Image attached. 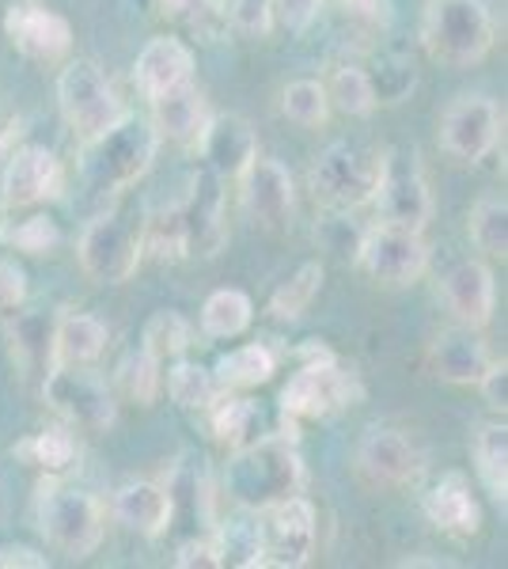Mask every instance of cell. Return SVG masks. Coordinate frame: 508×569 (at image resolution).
<instances>
[{"instance_id": "3", "label": "cell", "mask_w": 508, "mask_h": 569, "mask_svg": "<svg viewBox=\"0 0 508 569\" xmlns=\"http://www.w3.org/2000/svg\"><path fill=\"white\" fill-rule=\"evenodd\" d=\"M156 149H160V137H156L152 122L126 114L114 130L80 149V179L96 194H122L149 176Z\"/></svg>"}, {"instance_id": "39", "label": "cell", "mask_w": 508, "mask_h": 569, "mask_svg": "<svg viewBox=\"0 0 508 569\" xmlns=\"http://www.w3.org/2000/svg\"><path fill=\"white\" fill-rule=\"evenodd\" d=\"M327 99L330 107H338L341 114L349 118H368L376 107V91H372V80H368V69L360 66H341L327 84Z\"/></svg>"}, {"instance_id": "47", "label": "cell", "mask_w": 508, "mask_h": 569, "mask_svg": "<svg viewBox=\"0 0 508 569\" xmlns=\"http://www.w3.org/2000/svg\"><path fill=\"white\" fill-rule=\"evenodd\" d=\"M475 388L482 391L486 407H494L505 415V407H508V361H489V369L482 372V380H478Z\"/></svg>"}, {"instance_id": "6", "label": "cell", "mask_w": 508, "mask_h": 569, "mask_svg": "<svg viewBox=\"0 0 508 569\" xmlns=\"http://www.w3.org/2000/svg\"><path fill=\"white\" fill-rule=\"evenodd\" d=\"M34 517H39V531L46 543L69 558H91L103 543L107 531V512L103 505L91 498L88 490L77 486H64L58 479H46L39 490V505H34Z\"/></svg>"}, {"instance_id": "45", "label": "cell", "mask_w": 508, "mask_h": 569, "mask_svg": "<svg viewBox=\"0 0 508 569\" xmlns=\"http://www.w3.org/2000/svg\"><path fill=\"white\" fill-rule=\"evenodd\" d=\"M322 4H327V0H273V20H281V27L289 34H303L319 20Z\"/></svg>"}, {"instance_id": "26", "label": "cell", "mask_w": 508, "mask_h": 569, "mask_svg": "<svg viewBox=\"0 0 508 569\" xmlns=\"http://www.w3.org/2000/svg\"><path fill=\"white\" fill-rule=\"evenodd\" d=\"M110 342L103 319L64 308L53 323V365H96Z\"/></svg>"}, {"instance_id": "43", "label": "cell", "mask_w": 508, "mask_h": 569, "mask_svg": "<svg viewBox=\"0 0 508 569\" xmlns=\"http://www.w3.org/2000/svg\"><path fill=\"white\" fill-rule=\"evenodd\" d=\"M228 23L243 39H266L273 27V0H232L228 4Z\"/></svg>"}, {"instance_id": "49", "label": "cell", "mask_w": 508, "mask_h": 569, "mask_svg": "<svg viewBox=\"0 0 508 569\" xmlns=\"http://www.w3.org/2000/svg\"><path fill=\"white\" fill-rule=\"evenodd\" d=\"M46 555H39L34 547H20V543H8L0 547V569H42Z\"/></svg>"}, {"instance_id": "10", "label": "cell", "mask_w": 508, "mask_h": 569, "mask_svg": "<svg viewBox=\"0 0 508 569\" xmlns=\"http://www.w3.org/2000/svg\"><path fill=\"white\" fill-rule=\"evenodd\" d=\"M175 232H179L182 259H217L228 243L225 224V179L209 168L193 171L187 198L168 209Z\"/></svg>"}, {"instance_id": "12", "label": "cell", "mask_w": 508, "mask_h": 569, "mask_svg": "<svg viewBox=\"0 0 508 569\" xmlns=\"http://www.w3.org/2000/svg\"><path fill=\"white\" fill-rule=\"evenodd\" d=\"M357 262L365 266V273L372 281L402 289V284H414L429 270V247H425L421 232L395 228V224H376L360 236Z\"/></svg>"}, {"instance_id": "48", "label": "cell", "mask_w": 508, "mask_h": 569, "mask_svg": "<svg viewBox=\"0 0 508 569\" xmlns=\"http://www.w3.org/2000/svg\"><path fill=\"white\" fill-rule=\"evenodd\" d=\"M160 12L168 20H179V23H190V27H206V16L217 12L212 0H156Z\"/></svg>"}, {"instance_id": "14", "label": "cell", "mask_w": 508, "mask_h": 569, "mask_svg": "<svg viewBox=\"0 0 508 569\" xmlns=\"http://www.w3.org/2000/svg\"><path fill=\"white\" fill-rule=\"evenodd\" d=\"M4 34L27 61H39V66H58L72 50L69 20L46 8L42 0H8Z\"/></svg>"}, {"instance_id": "16", "label": "cell", "mask_w": 508, "mask_h": 569, "mask_svg": "<svg viewBox=\"0 0 508 569\" xmlns=\"http://www.w3.org/2000/svg\"><path fill=\"white\" fill-rule=\"evenodd\" d=\"M357 471L368 486H410L425 471V452L418 440L395 426H372L357 445Z\"/></svg>"}, {"instance_id": "24", "label": "cell", "mask_w": 508, "mask_h": 569, "mask_svg": "<svg viewBox=\"0 0 508 569\" xmlns=\"http://www.w3.org/2000/svg\"><path fill=\"white\" fill-rule=\"evenodd\" d=\"M489 350L486 342L478 338V330L470 327H451V330H440L429 346V369L432 376H440L445 383H478L482 372L489 369Z\"/></svg>"}, {"instance_id": "11", "label": "cell", "mask_w": 508, "mask_h": 569, "mask_svg": "<svg viewBox=\"0 0 508 569\" xmlns=\"http://www.w3.org/2000/svg\"><path fill=\"white\" fill-rule=\"evenodd\" d=\"M376 209H380V224L410 228V232H425L432 220V194L425 171L414 149H387L384 179L376 190Z\"/></svg>"}, {"instance_id": "32", "label": "cell", "mask_w": 508, "mask_h": 569, "mask_svg": "<svg viewBox=\"0 0 508 569\" xmlns=\"http://www.w3.org/2000/svg\"><path fill=\"white\" fill-rule=\"evenodd\" d=\"M20 456H27V460L50 475V479H61L64 471H72V467L80 463V445H77V437H72V429L50 426V429H42V433H34L31 440H23Z\"/></svg>"}, {"instance_id": "37", "label": "cell", "mask_w": 508, "mask_h": 569, "mask_svg": "<svg viewBox=\"0 0 508 569\" xmlns=\"http://www.w3.org/2000/svg\"><path fill=\"white\" fill-rule=\"evenodd\" d=\"M114 380H118V391H122L129 402H137V407H152V402L160 399V388H163L160 361L149 357L145 350L126 353L122 365H118V372H114Z\"/></svg>"}, {"instance_id": "4", "label": "cell", "mask_w": 508, "mask_h": 569, "mask_svg": "<svg viewBox=\"0 0 508 569\" xmlns=\"http://www.w3.org/2000/svg\"><path fill=\"white\" fill-rule=\"evenodd\" d=\"M421 46L432 61L470 69L494 50V20L486 0H429L421 16Z\"/></svg>"}, {"instance_id": "36", "label": "cell", "mask_w": 508, "mask_h": 569, "mask_svg": "<svg viewBox=\"0 0 508 569\" xmlns=\"http://www.w3.org/2000/svg\"><path fill=\"white\" fill-rule=\"evenodd\" d=\"M141 342H145L141 350L163 365V361H175V357H182L190 350L193 327L187 323V316H179V311H156L149 323H145Z\"/></svg>"}, {"instance_id": "19", "label": "cell", "mask_w": 508, "mask_h": 569, "mask_svg": "<svg viewBox=\"0 0 508 569\" xmlns=\"http://www.w3.org/2000/svg\"><path fill=\"white\" fill-rule=\"evenodd\" d=\"M440 297H445V308L456 316L459 327L482 330L489 319H494V308H497L494 270L475 259L456 262L445 278H440Z\"/></svg>"}, {"instance_id": "18", "label": "cell", "mask_w": 508, "mask_h": 569, "mask_svg": "<svg viewBox=\"0 0 508 569\" xmlns=\"http://www.w3.org/2000/svg\"><path fill=\"white\" fill-rule=\"evenodd\" d=\"M64 187L61 160L46 144H23L8 156V168L0 176V201L16 209L39 206V201L58 198Z\"/></svg>"}, {"instance_id": "42", "label": "cell", "mask_w": 508, "mask_h": 569, "mask_svg": "<svg viewBox=\"0 0 508 569\" xmlns=\"http://www.w3.org/2000/svg\"><path fill=\"white\" fill-rule=\"evenodd\" d=\"M4 243H12L23 254H50L61 243V232L50 217H27L20 224L4 228Z\"/></svg>"}, {"instance_id": "31", "label": "cell", "mask_w": 508, "mask_h": 569, "mask_svg": "<svg viewBox=\"0 0 508 569\" xmlns=\"http://www.w3.org/2000/svg\"><path fill=\"white\" fill-rule=\"evenodd\" d=\"M255 305L243 289H217L201 308V335L206 338H236L251 327Z\"/></svg>"}, {"instance_id": "25", "label": "cell", "mask_w": 508, "mask_h": 569, "mask_svg": "<svg viewBox=\"0 0 508 569\" xmlns=\"http://www.w3.org/2000/svg\"><path fill=\"white\" fill-rule=\"evenodd\" d=\"M110 512H114L118 525L137 531V536H145V539H160L175 520V505H171L168 486L149 482V479L126 482L122 490L114 493Z\"/></svg>"}, {"instance_id": "21", "label": "cell", "mask_w": 508, "mask_h": 569, "mask_svg": "<svg viewBox=\"0 0 508 569\" xmlns=\"http://www.w3.org/2000/svg\"><path fill=\"white\" fill-rule=\"evenodd\" d=\"M193 80V50L175 34H160L137 53L133 84L145 99H156L171 88H182Z\"/></svg>"}, {"instance_id": "5", "label": "cell", "mask_w": 508, "mask_h": 569, "mask_svg": "<svg viewBox=\"0 0 508 569\" xmlns=\"http://www.w3.org/2000/svg\"><path fill=\"white\" fill-rule=\"evenodd\" d=\"M384 160L387 149H376V144L365 141H335L319 152V160L311 163V194L322 201L327 209H338V213H349V209H360L376 198L384 179Z\"/></svg>"}, {"instance_id": "23", "label": "cell", "mask_w": 508, "mask_h": 569, "mask_svg": "<svg viewBox=\"0 0 508 569\" xmlns=\"http://www.w3.org/2000/svg\"><path fill=\"white\" fill-rule=\"evenodd\" d=\"M421 509H425V517H429V525L440 528L445 536L470 539L482 528V509H478L475 493H470V482L459 471H448L440 482H432L429 493L421 498Z\"/></svg>"}, {"instance_id": "28", "label": "cell", "mask_w": 508, "mask_h": 569, "mask_svg": "<svg viewBox=\"0 0 508 569\" xmlns=\"http://www.w3.org/2000/svg\"><path fill=\"white\" fill-rule=\"evenodd\" d=\"M206 415H209L212 437L228 448H243L262 437V410H258V402L247 399V395L220 391Z\"/></svg>"}, {"instance_id": "1", "label": "cell", "mask_w": 508, "mask_h": 569, "mask_svg": "<svg viewBox=\"0 0 508 569\" xmlns=\"http://www.w3.org/2000/svg\"><path fill=\"white\" fill-rule=\"evenodd\" d=\"M228 501L239 509L266 512L270 505L292 498L303 490V460L297 452V440L289 437H258L251 445L232 448L225 471H220Z\"/></svg>"}, {"instance_id": "8", "label": "cell", "mask_w": 508, "mask_h": 569, "mask_svg": "<svg viewBox=\"0 0 508 569\" xmlns=\"http://www.w3.org/2000/svg\"><path fill=\"white\" fill-rule=\"evenodd\" d=\"M58 107H61L64 126H69L80 144H88V141H96V137H103L107 130H114V126L129 114L122 96H118L114 84L103 77V69L88 58H77L61 69Z\"/></svg>"}, {"instance_id": "51", "label": "cell", "mask_w": 508, "mask_h": 569, "mask_svg": "<svg viewBox=\"0 0 508 569\" xmlns=\"http://www.w3.org/2000/svg\"><path fill=\"white\" fill-rule=\"evenodd\" d=\"M4 228H8V220H4V209H0V243H4Z\"/></svg>"}, {"instance_id": "20", "label": "cell", "mask_w": 508, "mask_h": 569, "mask_svg": "<svg viewBox=\"0 0 508 569\" xmlns=\"http://www.w3.org/2000/svg\"><path fill=\"white\" fill-rule=\"evenodd\" d=\"M198 152L206 168L220 179H239L247 163L258 156L255 126L243 114H209L206 130H201Z\"/></svg>"}, {"instance_id": "34", "label": "cell", "mask_w": 508, "mask_h": 569, "mask_svg": "<svg viewBox=\"0 0 508 569\" xmlns=\"http://www.w3.org/2000/svg\"><path fill=\"white\" fill-rule=\"evenodd\" d=\"M470 243L486 254V259H508V201L505 198H482L475 201L467 220Z\"/></svg>"}, {"instance_id": "35", "label": "cell", "mask_w": 508, "mask_h": 569, "mask_svg": "<svg viewBox=\"0 0 508 569\" xmlns=\"http://www.w3.org/2000/svg\"><path fill=\"white\" fill-rule=\"evenodd\" d=\"M168 395L175 407L187 410V415H206L212 402H217L220 388L209 369H201V365H193V361H179L168 372Z\"/></svg>"}, {"instance_id": "40", "label": "cell", "mask_w": 508, "mask_h": 569, "mask_svg": "<svg viewBox=\"0 0 508 569\" xmlns=\"http://www.w3.org/2000/svg\"><path fill=\"white\" fill-rule=\"evenodd\" d=\"M281 110L289 122L303 126V130H319L330 118L327 84H319V80H292V84L281 91Z\"/></svg>"}, {"instance_id": "30", "label": "cell", "mask_w": 508, "mask_h": 569, "mask_svg": "<svg viewBox=\"0 0 508 569\" xmlns=\"http://www.w3.org/2000/svg\"><path fill=\"white\" fill-rule=\"evenodd\" d=\"M475 467L486 493L505 509L508 498V429L505 421H482L475 433Z\"/></svg>"}, {"instance_id": "22", "label": "cell", "mask_w": 508, "mask_h": 569, "mask_svg": "<svg viewBox=\"0 0 508 569\" xmlns=\"http://www.w3.org/2000/svg\"><path fill=\"white\" fill-rule=\"evenodd\" d=\"M149 103H152V130L160 141L182 144V149H198L201 130H206V122H209V107H206V96L193 88V80L182 88L163 91V96L149 99Z\"/></svg>"}, {"instance_id": "44", "label": "cell", "mask_w": 508, "mask_h": 569, "mask_svg": "<svg viewBox=\"0 0 508 569\" xmlns=\"http://www.w3.org/2000/svg\"><path fill=\"white\" fill-rule=\"evenodd\" d=\"M27 308V273L12 259H0V323H12Z\"/></svg>"}, {"instance_id": "33", "label": "cell", "mask_w": 508, "mask_h": 569, "mask_svg": "<svg viewBox=\"0 0 508 569\" xmlns=\"http://www.w3.org/2000/svg\"><path fill=\"white\" fill-rule=\"evenodd\" d=\"M322 289V262H303L297 266L292 278H285L270 297V316L277 323H297L303 311L311 308V300Z\"/></svg>"}, {"instance_id": "46", "label": "cell", "mask_w": 508, "mask_h": 569, "mask_svg": "<svg viewBox=\"0 0 508 569\" xmlns=\"http://www.w3.org/2000/svg\"><path fill=\"white\" fill-rule=\"evenodd\" d=\"M175 566H179V569H220V555H217L212 536L182 539L179 550H175Z\"/></svg>"}, {"instance_id": "27", "label": "cell", "mask_w": 508, "mask_h": 569, "mask_svg": "<svg viewBox=\"0 0 508 569\" xmlns=\"http://www.w3.org/2000/svg\"><path fill=\"white\" fill-rule=\"evenodd\" d=\"M212 543H217L220 566H232V569L262 566L266 539H262V525H258V512L239 509L236 517L212 525Z\"/></svg>"}, {"instance_id": "2", "label": "cell", "mask_w": 508, "mask_h": 569, "mask_svg": "<svg viewBox=\"0 0 508 569\" xmlns=\"http://www.w3.org/2000/svg\"><path fill=\"white\" fill-rule=\"evenodd\" d=\"M149 236V209L141 198H122L84 228L77 243L80 266L96 284H126L137 273Z\"/></svg>"}, {"instance_id": "17", "label": "cell", "mask_w": 508, "mask_h": 569, "mask_svg": "<svg viewBox=\"0 0 508 569\" xmlns=\"http://www.w3.org/2000/svg\"><path fill=\"white\" fill-rule=\"evenodd\" d=\"M239 182H243V209L258 232H270V236L289 232L297 190H292V176L285 171V163L255 156L243 176H239Z\"/></svg>"}, {"instance_id": "38", "label": "cell", "mask_w": 508, "mask_h": 569, "mask_svg": "<svg viewBox=\"0 0 508 569\" xmlns=\"http://www.w3.org/2000/svg\"><path fill=\"white\" fill-rule=\"evenodd\" d=\"M8 327V338H12V357L23 365V369H39V365H53V327H46L39 316H20Z\"/></svg>"}, {"instance_id": "9", "label": "cell", "mask_w": 508, "mask_h": 569, "mask_svg": "<svg viewBox=\"0 0 508 569\" xmlns=\"http://www.w3.org/2000/svg\"><path fill=\"white\" fill-rule=\"evenodd\" d=\"M42 399L53 415L84 433H103L118 418L114 391L103 376L91 372V365H50L42 372Z\"/></svg>"}, {"instance_id": "41", "label": "cell", "mask_w": 508, "mask_h": 569, "mask_svg": "<svg viewBox=\"0 0 508 569\" xmlns=\"http://www.w3.org/2000/svg\"><path fill=\"white\" fill-rule=\"evenodd\" d=\"M376 91V103H399V99L418 84V66L410 58H380L376 72H368Z\"/></svg>"}, {"instance_id": "50", "label": "cell", "mask_w": 508, "mask_h": 569, "mask_svg": "<svg viewBox=\"0 0 508 569\" xmlns=\"http://www.w3.org/2000/svg\"><path fill=\"white\" fill-rule=\"evenodd\" d=\"M349 16L365 23H387L391 20V0H338Z\"/></svg>"}, {"instance_id": "29", "label": "cell", "mask_w": 508, "mask_h": 569, "mask_svg": "<svg viewBox=\"0 0 508 569\" xmlns=\"http://www.w3.org/2000/svg\"><path fill=\"white\" fill-rule=\"evenodd\" d=\"M212 380L220 391H247V388H262L266 380H273L277 372V357L266 342L239 346V350L225 353L212 365Z\"/></svg>"}, {"instance_id": "13", "label": "cell", "mask_w": 508, "mask_h": 569, "mask_svg": "<svg viewBox=\"0 0 508 569\" xmlns=\"http://www.w3.org/2000/svg\"><path fill=\"white\" fill-rule=\"evenodd\" d=\"M501 107L486 96H459L445 114H440L437 141L451 160L482 163L501 141Z\"/></svg>"}, {"instance_id": "15", "label": "cell", "mask_w": 508, "mask_h": 569, "mask_svg": "<svg viewBox=\"0 0 508 569\" xmlns=\"http://www.w3.org/2000/svg\"><path fill=\"white\" fill-rule=\"evenodd\" d=\"M266 555L262 566H281V569H300L316 555V505L303 493L277 501L266 509Z\"/></svg>"}, {"instance_id": "7", "label": "cell", "mask_w": 508, "mask_h": 569, "mask_svg": "<svg viewBox=\"0 0 508 569\" xmlns=\"http://www.w3.org/2000/svg\"><path fill=\"white\" fill-rule=\"evenodd\" d=\"M353 399H360L353 372L341 369L330 350L311 342V346H303L300 372L292 376L281 391V418L297 421V426L300 421H319V418H330V415H338V410L353 407Z\"/></svg>"}]
</instances>
